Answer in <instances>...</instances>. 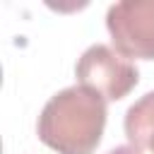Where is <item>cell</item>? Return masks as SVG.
Returning a JSON list of instances; mask_svg holds the SVG:
<instances>
[{"instance_id":"cell-1","label":"cell","mask_w":154,"mask_h":154,"mask_svg":"<svg viewBox=\"0 0 154 154\" xmlns=\"http://www.w3.org/2000/svg\"><path fill=\"white\" fill-rule=\"evenodd\" d=\"M106 99L75 84L53 94L36 123L38 140L58 154H91L106 128Z\"/></svg>"},{"instance_id":"cell-5","label":"cell","mask_w":154,"mask_h":154,"mask_svg":"<svg viewBox=\"0 0 154 154\" xmlns=\"http://www.w3.org/2000/svg\"><path fill=\"white\" fill-rule=\"evenodd\" d=\"M106 154H142V152L128 144V147H116V149H111V152H106Z\"/></svg>"},{"instance_id":"cell-3","label":"cell","mask_w":154,"mask_h":154,"mask_svg":"<svg viewBox=\"0 0 154 154\" xmlns=\"http://www.w3.org/2000/svg\"><path fill=\"white\" fill-rule=\"evenodd\" d=\"M106 26L120 55L154 60V0H123L111 5Z\"/></svg>"},{"instance_id":"cell-2","label":"cell","mask_w":154,"mask_h":154,"mask_svg":"<svg viewBox=\"0 0 154 154\" xmlns=\"http://www.w3.org/2000/svg\"><path fill=\"white\" fill-rule=\"evenodd\" d=\"M77 82L94 89L106 101H120L140 82V70L106 43L89 46L75 65Z\"/></svg>"},{"instance_id":"cell-4","label":"cell","mask_w":154,"mask_h":154,"mask_svg":"<svg viewBox=\"0 0 154 154\" xmlns=\"http://www.w3.org/2000/svg\"><path fill=\"white\" fill-rule=\"evenodd\" d=\"M125 137L135 149L154 152V91L137 99L125 113Z\"/></svg>"}]
</instances>
